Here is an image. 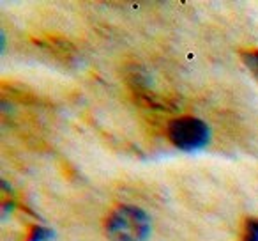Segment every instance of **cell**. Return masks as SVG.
<instances>
[{
  "mask_svg": "<svg viewBox=\"0 0 258 241\" xmlns=\"http://www.w3.org/2000/svg\"><path fill=\"white\" fill-rule=\"evenodd\" d=\"M152 223L137 206H118L106 220V236L111 241H147Z\"/></svg>",
  "mask_w": 258,
  "mask_h": 241,
  "instance_id": "obj_1",
  "label": "cell"
},
{
  "mask_svg": "<svg viewBox=\"0 0 258 241\" xmlns=\"http://www.w3.org/2000/svg\"><path fill=\"white\" fill-rule=\"evenodd\" d=\"M168 138L177 149L195 153L204 149L211 142V128L198 117H179L168 126Z\"/></svg>",
  "mask_w": 258,
  "mask_h": 241,
  "instance_id": "obj_2",
  "label": "cell"
},
{
  "mask_svg": "<svg viewBox=\"0 0 258 241\" xmlns=\"http://www.w3.org/2000/svg\"><path fill=\"white\" fill-rule=\"evenodd\" d=\"M242 61H244V64H246L247 71L258 80V50L242 54Z\"/></svg>",
  "mask_w": 258,
  "mask_h": 241,
  "instance_id": "obj_3",
  "label": "cell"
},
{
  "mask_svg": "<svg viewBox=\"0 0 258 241\" xmlns=\"http://www.w3.org/2000/svg\"><path fill=\"white\" fill-rule=\"evenodd\" d=\"M242 241H258V218H249L246 222Z\"/></svg>",
  "mask_w": 258,
  "mask_h": 241,
  "instance_id": "obj_4",
  "label": "cell"
},
{
  "mask_svg": "<svg viewBox=\"0 0 258 241\" xmlns=\"http://www.w3.org/2000/svg\"><path fill=\"white\" fill-rule=\"evenodd\" d=\"M55 237V232L46 227H34L29 236V241H51Z\"/></svg>",
  "mask_w": 258,
  "mask_h": 241,
  "instance_id": "obj_5",
  "label": "cell"
}]
</instances>
